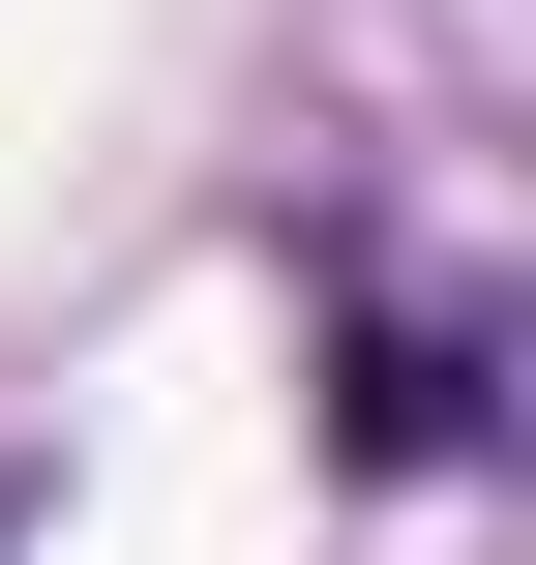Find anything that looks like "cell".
<instances>
[{
	"mask_svg": "<svg viewBox=\"0 0 536 565\" xmlns=\"http://www.w3.org/2000/svg\"><path fill=\"white\" fill-rule=\"evenodd\" d=\"M328 447H358V477H477V447H507V358L418 328V298H358V328H328Z\"/></svg>",
	"mask_w": 536,
	"mask_h": 565,
	"instance_id": "obj_1",
	"label": "cell"
}]
</instances>
